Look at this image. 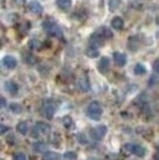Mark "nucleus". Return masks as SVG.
I'll return each mask as SVG.
<instances>
[{"label":"nucleus","mask_w":159,"mask_h":160,"mask_svg":"<svg viewBox=\"0 0 159 160\" xmlns=\"http://www.w3.org/2000/svg\"><path fill=\"white\" fill-rule=\"evenodd\" d=\"M102 106L100 103L97 102H93L88 104V107H87V116L90 118V119H93V121H99L102 116Z\"/></svg>","instance_id":"1"},{"label":"nucleus","mask_w":159,"mask_h":160,"mask_svg":"<svg viewBox=\"0 0 159 160\" xmlns=\"http://www.w3.org/2000/svg\"><path fill=\"white\" fill-rule=\"evenodd\" d=\"M50 132V126L49 123H44V122H37L35 126H34V129L31 131V137L34 138H37V137L43 135V134H49Z\"/></svg>","instance_id":"2"},{"label":"nucleus","mask_w":159,"mask_h":160,"mask_svg":"<svg viewBox=\"0 0 159 160\" xmlns=\"http://www.w3.org/2000/svg\"><path fill=\"white\" fill-rule=\"evenodd\" d=\"M106 132H108V128H106L105 125H99L90 131V138H92L93 141H100L102 138L106 135Z\"/></svg>","instance_id":"3"},{"label":"nucleus","mask_w":159,"mask_h":160,"mask_svg":"<svg viewBox=\"0 0 159 160\" xmlns=\"http://www.w3.org/2000/svg\"><path fill=\"white\" fill-rule=\"evenodd\" d=\"M41 113H43L44 118H47V119H52L53 115H55V103L52 100H46L43 103V106H41Z\"/></svg>","instance_id":"4"},{"label":"nucleus","mask_w":159,"mask_h":160,"mask_svg":"<svg viewBox=\"0 0 159 160\" xmlns=\"http://www.w3.org/2000/svg\"><path fill=\"white\" fill-rule=\"evenodd\" d=\"M28 9L31 13H35V15H40L43 13V6L40 5L39 0H31L28 3Z\"/></svg>","instance_id":"5"},{"label":"nucleus","mask_w":159,"mask_h":160,"mask_svg":"<svg viewBox=\"0 0 159 160\" xmlns=\"http://www.w3.org/2000/svg\"><path fill=\"white\" fill-rule=\"evenodd\" d=\"M103 35L97 31V32H94V34L90 37V46H93V47H99V46H103Z\"/></svg>","instance_id":"6"},{"label":"nucleus","mask_w":159,"mask_h":160,"mask_svg":"<svg viewBox=\"0 0 159 160\" xmlns=\"http://www.w3.org/2000/svg\"><path fill=\"white\" fill-rule=\"evenodd\" d=\"M77 87L84 92L88 91V90H90V81H88V78L87 77H80L77 79Z\"/></svg>","instance_id":"7"},{"label":"nucleus","mask_w":159,"mask_h":160,"mask_svg":"<svg viewBox=\"0 0 159 160\" xmlns=\"http://www.w3.org/2000/svg\"><path fill=\"white\" fill-rule=\"evenodd\" d=\"M16 65H18V62H16V59L13 56H5L3 58V66L6 69H15Z\"/></svg>","instance_id":"8"},{"label":"nucleus","mask_w":159,"mask_h":160,"mask_svg":"<svg viewBox=\"0 0 159 160\" xmlns=\"http://www.w3.org/2000/svg\"><path fill=\"white\" fill-rule=\"evenodd\" d=\"M109 63H111V60L108 58H102L100 62H99V65H97V69H99V72L102 73H106L108 71H109Z\"/></svg>","instance_id":"9"},{"label":"nucleus","mask_w":159,"mask_h":160,"mask_svg":"<svg viewBox=\"0 0 159 160\" xmlns=\"http://www.w3.org/2000/svg\"><path fill=\"white\" fill-rule=\"evenodd\" d=\"M114 60L118 66H125L127 63V56L124 53H119V52H115L114 53Z\"/></svg>","instance_id":"10"},{"label":"nucleus","mask_w":159,"mask_h":160,"mask_svg":"<svg viewBox=\"0 0 159 160\" xmlns=\"http://www.w3.org/2000/svg\"><path fill=\"white\" fill-rule=\"evenodd\" d=\"M5 88L12 94V96H16V94H18V84L15 82V81H6Z\"/></svg>","instance_id":"11"},{"label":"nucleus","mask_w":159,"mask_h":160,"mask_svg":"<svg viewBox=\"0 0 159 160\" xmlns=\"http://www.w3.org/2000/svg\"><path fill=\"white\" fill-rule=\"evenodd\" d=\"M139 37L137 35H133V37H130V40H128V49L131 50V52H135V50L140 47V43H139Z\"/></svg>","instance_id":"12"},{"label":"nucleus","mask_w":159,"mask_h":160,"mask_svg":"<svg viewBox=\"0 0 159 160\" xmlns=\"http://www.w3.org/2000/svg\"><path fill=\"white\" fill-rule=\"evenodd\" d=\"M111 27H112L114 29H116V31H119V29H122V27H124V19H122V18H119V16H115V18H112Z\"/></svg>","instance_id":"13"},{"label":"nucleus","mask_w":159,"mask_h":160,"mask_svg":"<svg viewBox=\"0 0 159 160\" xmlns=\"http://www.w3.org/2000/svg\"><path fill=\"white\" fill-rule=\"evenodd\" d=\"M33 150L35 153H46V142L44 141H37L33 144Z\"/></svg>","instance_id":"14"},{"label":"nucleus","mask_w":159,"mask_h":160,"mask_svg":"<svg viewBox=\"0 0 159 160\" xmlns=\"http://www.w3.org/2000/svg\"><path fill=\"white\" fill-rule=\"evenodd\" d=\"M131 153H133L134 156H137V157H143V156L146 154V150H145V147L134 144V146H133V150H131Z\"/></svg>","instance_id":"15"},{"label":"nucleus","mask_w":159,"mask_h":160,"mask_svg":"<svg viewBox=\"0 0 159 160\" xmlns=\"http://www.w3.org/2000/svg\"><path fill=\"white\" fill-rule=\"evenodd\" d=\"M47 32H49V35H52V37H58V38H61V37H62V31H61V28H59L56 24L53 25V27L49 29Z\"/></svg>","instance_id":"16"},{"label":"nucleus","mask_w":159,"mask_h":160,"mask_svg":"<svg viewBox=\"0 0 159 160\" xmlns=\"http://www.w3.org/2000/svg\"><path fill=\"white\" fill-rule=\"evenodd\" d=\"M56 5L62 10H68L72 5V0H56Z\"/></svg>","instance_id":"17"},{"label":"nucleus","mask_w":159,"mask_h":160,"mask_svg":"<svg viewBox=\"0 0 159 160\" xmlns=\"http://www.w3.org/2000/svg\"><path fill=\"white\" fill-rule=\"evenodd\" d=\"M16 129H18V132H19V134L27 135V134H28V123H27V122H19V123H18V126H16Z\"/></svg>","instance_id":"18"},{"label":"nucleus","mask_w":159,"mask_h":160,"mask_svg":"<svg viewBox=\"0 0 159 160\" xmlns=\"http://www.w3.org/2000/svg\"><path fill=\"white\" fill-rule=\"evenodd\" d=\"M43 160H61V156L55 151H47V153H44Z\"/></svg>","instance_id":"19"},{"label":"nucleus","mask_w":159,"mask_h":160,"mask_svg":"<svg viewBox=\"0 0 159 160\" xmlns=\"http://www.w3.org/2000/svg\"><path fill=\"white\" fill-rule=\"evenodd\" d=\"M86 54L88 56V58H97V56H99V50H97V47L90 46V47L86 50Z\"/></svg>","instance_id":"20"},{"label":"nucleus","mask_w":159,"mask_h":160,"mask_svg":"<svg viewBox=\"0 0 159 160\" xmlns=\"http://www.w3.org/2000/svg\"><path fill=\"white\" fill-rule=\"evenodd\" d=\"M134 73L135 75H143V73H146V68L141 63H137L134 66Z\"/></svg>","instance_id":"21"},{"label":"nucleus","mask_w":159,"mask_h":160,"mask_svg":"<svg viewBox=\"0 0 159 160\" xmlns=\"http://www.w3.org/2000/svg\"><path fill=\"white\" fill-rule=\"evenodd\" d=\"M99 32H100L105 38H111L112 37V32H111V29L109 28H106V27H102V28H99Z\"/></svg>","instance_id":"22"},{"label":"nucleus","mask_w":159,"mask_h":160,"mask_svg":"<svg viewBox=\"0 0 159 160\" xmlns=\"http://www.w3.org/2000/svg\"><path fill=\"white\" fill-rule=\"evenodd\" d=\"M9 109H10L12 112H13V113H16V115L22 112V107H21L19 104H18V103H12V104L9 106Z\"/></svg>","instance_id":"23"},{"label":"nucleus","mask_w":159,"mask_h":160,"mask_svg":"<svg viewBox=\"0 0 159 160\" xmlns=\"http://www.w3.org/2000/svg\"><path fill=\"white\" fill-rule=\"evenodd\" d=\"M63 160H77V154L74 151H66L63 154Z\"/></svg>","instance_id":"24"},{"label":"nucleus","mask_w":159,"mask_h":160,"mask_svg":"<svg viewBox=\"0 0 159 160\" xmlns=\"http://www.w3.org/2000/svg\"><path fill=\"white\" fill-rule=\"evenodd\" d=\"M24 59H25V63H28V65H34L35 63V58H34L33 54H24Z\"/></svg>","instance_id":"25"},{"label":"nucleus","mask_w":159,"mask_h":160,"mask_svg":"<svg viewBox=\"0 0 159 160\" xmlns=\"http://www.w3.org/2000/svg\"><path fill=\"white\" fill-rule=\"evenodd\" d=\"M119 8V0H109V9L116 10Z\"/></svg>","instance_id":"26"},{"label":"nucleus","mask_w":159,"mask_h":160,"mask_svg":"<svg viewBox=\"0 0 159 160\" xmlns=\"http://www.w3.org/2000/svg\"><path fill=\"white\" fill-rule=\"evenodd\" d=\"M50 142L52 144H56V147L61 144V138H59V134H53L52 137H50Z\"/></svg>","instance_id":"27"},{"label":"nucleus","mask_w":159,"mask_h":160,"mask_svg":"<svg viewBox=\"0 0 159 160\" xmlns=\"http://www.w3.org/2000/svg\"><path fill=\"white\" fill-rule=\"evenodd\" d=\"M53 25H55V22H53L52 19H47V21H44V22H43V28L46 29V31H49V29L52 28Z\"/></svg>","instance_id":"28"},{"label":"nucleus","mask_w":159,"mask_h":160,"mask_svg":"<svg viewBox=\"0 0 159 160\" xmlns=\"http://www.w3.org/2000/svg\"><path fill=\"white\" fill-rule=\"evenodd\" d=\"M63 126H65V128H71V126H72V119L69 116L63 118Z\"/></svg>","instance_id":"29"},{"label":"nucleus","mask_w":159,"mask_h":160,"mask_svg":"<svg viewBox=\"0 0 159 160\" xmlns=\"http://www.w3.org/2000/svg\"><path fill=\"white\" fill-rule=\"evenodd\" d=\"M13 160H27V156H25L24 153H15Z\"/></svg>","instance_id":"30"},{"label":"nucleus","mask_w":159,"mask_h":160,"mask_svg":"<svg viewBox=\"0 0 159 160\" xmlns=\"http://www.w3.org/2000/svg\"><path fill=\"white\" fill-rule=\"evenodd\" d=\"M77 141L80 142V144H86V142H87V138L84 137V134H78V135H77Z\"/></svg>","instance_id":"31"},{"label":"nucleus","mask_w":159,"mask_h":160,"mask_svg":"<svg viewBox=\"0 0 159 160\" xmlns=\"http://www.w3.org/2000/svg\"><path fill=\"white\" fill-rule=\"evenodd\" d=\"M131 150H133V144H125V146H124V148H122V151H124V153H131Z\"/></svg>","instance_id":"32"},{"label":"nucleus","mask_w":159,"mask_h":160,"mask_svg":"<svg viewBox=\"0 0 159 160\" xmlns=\"http://www.w3.org/2000/svg\"><path fill=\"white\" fill-rule=\"evenodd\" d=\"M153 71L159 75V59H156V60H155V63H153Z\"/></svg>","instance_id":"33"},{"label":"nucleus","mask_w":159,"mask_h":160,"mask_svg":"<svg viewBox=\"0 0 159 160\" xmlns=\"http://www.w3.org/2000/svg\"><path fill=\"white\" fill-rule=\"evenodd\" d=\"M29 47H31V49H34V47H40V44L37 43V40H33V41L29 43Z\"/></svg>","instance_id":"34"},{"label":"nucleus","mask_w":159,"mask_h":160,"mask_svg":"<svg viewBox=\"0 0 159 160\" xmlns=\"http://www.w3.org/2000/svg\"><path fill=\"white\" fill-rule=\"evenodd\" d=\"M0 131H2V134H6V132H9V126L2 125V128H0Z\"/></svg>","instance_id":"35"},{"label":"nucleus","mask_w":159,"mask_h":160,"mask_svg":"<svg viewBox=\"0 0 159 160\" xmlns=\"http://www.w3.org/2000/svg\"><path fill=\"white\" fill-rule=\"evenodd\" d=\"M0 104H2V107H3V109H6V98L5 97L0 98Z\"/></svg>","instance_id":"36"},{"label":"nucleus","mask_w":159,"mask_h":160,"mask_svg":"<svg viewBox=\"0 0 159 160\" xmlns=\"http://www.w3.org/2000/svg\"><path fill=\"white\" fill-rule=\"evenodd\" d=\"M24 2H25V0H15V3H16V5H22Z\"/></svg>","instance_id":"37"},{"label":"nucleus","mask_w":159,"mask_h":160,"mask_svg":"<svg viewBox=\"0 0 159 160\" xmlns=\"http://www.w3.org/2000/svg\"><path fill=\"white\" fill-rule=\"evenodd\" d=\"M155 160H159V154H156V156H155Z\"/></svg>","instance_id":"38"},{"label":"nucleus","mask_w":159,"mask_h":160,"mask_svg":"<svg viewBox=\"0 0 159 160\" xmlns=\"http://www.w3.org/2000/svg\"><path fill=\"white\" fill-rule=\"evenodd\" d=\"M156 37H158V38H159V31H158V32H156Z\"/></svg>","instance_id":"39"}]
</instances>
